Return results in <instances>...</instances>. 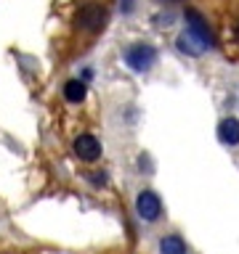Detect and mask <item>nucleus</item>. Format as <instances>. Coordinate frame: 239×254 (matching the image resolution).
Listing matches in <instances>:
<instances>
[{"label": "nucleus", "instance_id": "nucleus-8", "mask_svg": "<svg viewBox=\"0 0 239 254\" xmlns=\"http://www.w3.org/2000/svg\"><path fill=\"white\" fill-rule=\"evenodd\" d=\"M64 98L69 103H80L85 98V82L83 79H69L67 85H64Z\"/></svg>", "mask_w": 239, "mask_h": 254}, {"label": "nucleus", "instance_id": "nucleus-5", "mask_svg": "<svg viewBox=\"0 0 239 254\" xmlns=\"http://www.w3.org/2000/svg\"><path fill=\"white\" fill-rule=\"evenodd\" d=\"M75 154L83 159V162H96L101 156V143L96 135H77L75 138Z\"/></svg>", "mask_w": 239, "mask_h": 254}, {"label": "nucleus", "instance_id": "nucleus-1", "mask_svg": "<svg viewBox=\"0 0 239 254\" xmlns=\"http://www.w3.org/2000/svg\"><path fill=\"white\" fill-rule=\"evenodd\" d=\"M186 24H189V27L178 35V40H175V45H178L181 53H186V56H202L207 48L215 45L210 27H207V21L197 11H186Z\"/></svg>", "mask_w": 239, "mask_h": 254}, {"label": "nucleus", "instance_id": "nucleus-3", "mask_svg": "<svg viewBox=\"0 0 239 254\" xmlns=\"http://www.w3.org/2000/svg\"><path fill=\"white\" fill-rule=\"evenodd\" d=\"M107 24V8L101 3H85L77 13V27L85 32H99Z\"/></svg>", "mask_w": 239, "mask_h": 254}, {"label": "nucleus", "instance_id": "nucleus-2", "mask_svg": "<svg viewBox=\"0 0 239 254\" xmlns=\"http://www.w3.org/2000/svg\"><path fill=\"white\" fill-rule=\"evenodd\" d=\"M154 61H157V51H154V45H149V43H133L125 51V64L133 71H138V74L149 71L154 66Z\"/></svg>", "mask_w": 239, "mask_h": 254}, {"label": "nucleus", "instance_id": "nucleus-6", "mask_svg": "<svg viewBox=\"0 0 239 254\" xmlns=\"http://www.w3.org/2000/svg\"><path fill=\"white\" fill-rule=\"evenodd\" d=\"M218 138H221V143H226V146H239V119H234V117L221 119Z\"/></svg>", "mask_w": 239, "mask_h": 254}, {"label": "nucleus", "instance_id": "nucleus-7", "mask_svg": "<svg viewBox=\"0 0 239 254\" xmlns=\"http://www.w3.org/2000/svg\"><path fill=\"white\" fill-rule=\"evenodd\" d=\"M159 254H186V241L175 233L165 236L162 241H159Z\"/></svg>", "mask_w": 239, "mask_h": 254}, {"label": "nucleus", "instance_id": "nucleus-4", "mask_svg": "<svg viewBox=\"0 0 239 254\" xmlns=\"http://www.w3.org/2000/svg\"><path fill=\"white\" fill-rule=\"evenodd\" d=\"M135 212H138V217L143 222H154V220H159V214H162V201H159V196L154 190L146 188L135 196Z\"/></svg>", "mask_w": 239, "mask_h": 254}, {"label": "nucleus", "instance_id": "nucleus-9", "mask_svg": "<svg viewBox=\"0 0 239 254\" xmlns=\"http://www.w3.org/2000/svg\"><path fill=\"white\" fill-rule=\"evenodd\" d=\"M122 11H125V13L133 11V0H125V3H122Z\"/></svg>", "mask_w": 239, "mask_h": 254}]
</instances>
